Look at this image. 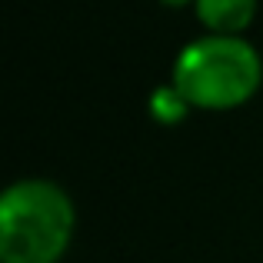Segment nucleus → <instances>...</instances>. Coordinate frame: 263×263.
I'll return each mask as SVG.
<instances>
[{
	"mask_svg": "<svg viewBox=\"0 0 263 263\" xmlns=\"http://www.w3.org/2000/svg\"><path fill=\"white\" fill-rule=\"evenodd\" d=\"M170 84L193 110L227 114L257 97L263 84V57L247 37L200 33L180 47L170 67Z\"/></svg>",
	"mask_w": 263,
	"mask_h": 263,
	"instance_id": "f257e3e1",
	"label": "nucleus"
},
{
	"mask_svg": "<svg viewBox=\"0 0 263 263\" xmlns=\"http://www.w3.org/2000/svg\"><path fill=\"white\" fill-rule=\"evenodd\" d=\"M73 230V200L53 180H13L0 197V263H60Z\"/></svg>",
	"mask_w": 263,
	"mask_h": 263,
	"instance_id": "f03ea898",
	"label": "nucleus"
},
{
	"mask_svg": "<svg viewBox=\"0 0 263 263\" xmlns=\"http://www.w3.org/2000/svg\"><path fill=\"white\" fill-rule=\"evenodd\" d=\"M260 0H193L203 33H227V37H243L247 27L257 20Z\"/></svg>",
	"mask_w": 263,
	"mask_h": 263,
	"instance_id": "7ed1b4c3",
	"label": "nucleus"
},
{
	"mask_svg": "<svg viewBox=\"0 0 263 263\" xmlns=\"http://www.w3.org/2000/svg\"><path fill=\"white\" fill-rule=\"evenodd\" d=\"M190 110L193 107L186 103V97L180 93L174 84H160L154 93H150V117H154L160 127H174V123H180Z\"/></svg>",
	"mask_w": 263,
	"mask_h": 263,
	"instance_id": "20e7f679",
	"label": "nucleus"
},
{
	"mask_svg": "<svg viewBox=\"0 0 263 263\" xmlns=\"http://www.w3.org/2000/svg\"><path fill=\"white\" fill-rule=\"evenodd\" d=\"M160 4H167V7H186V4H193V0H160Z\"/></svg>",
	"mask_w": 263,
	"mask_h": 263,
	"instance_id": "39448f33",
	"label": "nucleus"
}]
</instances>
